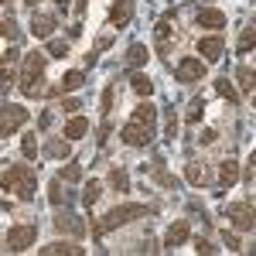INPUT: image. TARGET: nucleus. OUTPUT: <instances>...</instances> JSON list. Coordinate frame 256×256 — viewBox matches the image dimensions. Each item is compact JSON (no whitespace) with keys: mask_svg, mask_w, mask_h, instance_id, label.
Returning a JSON list of instances; mask_svg holds the SVG:
<instances>
[{"mask_svg":"<svg viewBox=\"0 0 256 256\" xmlns=\"http://www.w3.org/2000/svg\"><path fill=\"white\" fill-rule=\"evenodd\" d=\"M147 216V208L144 205H116V208H110L106 216H102V222H96L92 226V232H110V229H116V226H123V222H130V218H140Z\"/></svg>","mask_w":256,"mask_h":256,"instance_id":"3","label":"nucleus"},{"mask_svg":"<svg viewBox=\"0 0 256 256\" xmlns=\"http://www.w3.org/2000/svg\"><path fill=\"white\" fill-rule=\"evenodd\" d=\"M202 110H205V102L195 99V106H192V113H188V123H198V120H202Z\"/></svg>","mask_w":256,"mask_h":256,"instance_id":"32","label":"nucleus"},{"mask_svg":"<svg viewBox=\"0 0 256 256\" xmlns=\"http://www.w3.org/2000/svg\"><path fill=\"white\" fill-rule=\"evenodd\" d=\"M168 34H171V24H168V20H160V24H158V38H160V44H168Z\"/></svg>","mask_w":256,"mask_h":256,"instance_id":"34","label":"nucleus"},{"mask_svg":"<svg viewBox=\"0 0 256 256\" xmlns=\"http://www.w3.org/2000/svg\"><path fill=\"white\" fill-rule=\"evenodd\" d=\"M48 55L65 58V55H68V41H65V38H48Z\"/></svg>","mask_w":256,"mask_h":256,"instance_id":"22","label":"nucleus"},{"mask_svg":"<svg viewBox=\"0 0 256 256\" xmlns=\"http://www.w3.org/2000/svg\"><path fill=\"white\" fill-rule=\"evenodd\" d=\"M34 239H38V229H34V226H10L7 236H4V242H7L10 253H24L28 246H34Z\"/></svg>","mask_w":256,"mask_h":256,"instance_id":"4","label":"nucleus"},{"mask_svg":"<svg viewBox=\"0 0 256 256\" xmlns=\"http://www.w3.org/2000/svg\"><path fill=\"white\" fill-rule=\"evenodd\" d=\"M130 120H140V123H147V126H154V120H158V110L150 106V102H140L137 110H134V116Z\"/></svg>","mask_w":256,"mask_h":256,"instance_id":"15","label":"nucleus"},{"mask_svg":"<svg viewBox=\"0 0 256 256\" xmlns=\"http://www.w3.org/2000/svg\"><path fill=\"white\" fill-rule=\"evenodd\" d=\"M99 195H102V192H99V181H89V184H86V192H82V202L92 208V205L99 202Z\"/></svg>","mask_w":256,"mask_h":256,"instance_id":"25","label":"nucleus"},{"mask_svg":"<svg viewBox=\"0 0 256 256\" xmlns=\"http://www.w3.org/2000/svg\"><path fill=\"white\" fill-rule=\"evenodd\" d=\"M41 253H44V256H52V253H72V256H82V246H72V242H52V246H44Z\"/></svg>","mask_w":256,"mask_h":256,"instance_id":"20","label":"nucleus"},{"mask_svg":"<svg viewBox=\"0 0 256 256\" xmlns=\"http://www.w3.org/2000/svg\"><path fill=\"white\" fill-rule=\"evenodd\" d=\"M174 76H178V82H198L205 76V58H181Z\"/></svg>","mask_w":256,"mask_h":256,"instance_id":"7","label":"nucleus"},{"mask_svg":"<svg viewBox=\"0 0 256 256\" xmlns=\"http://www.w3.org/2000/svg\"><path fill=\"white\" fill-rule=\"evenodd\" d=\"M24 120H28V110L24 106H4V120H0V137H10L14 130L24 126Z\"/></svg>","mask_w":256,"mask_h":256,"instance_id":"6","label":"nucleus"},{"mask_svg":"<svg viewBox=\"0 0 256 256\" xmlns=\"http://www.w3.org/2000/svg\"><path fill=\"white\" fill-rule=\"evenodd\" d=\"M20 150H24V158H38V140H34V134H28V137L20 140Z\"/></svg>","mask_w":256,"mask_h":256,"instance_id":"29","label":"nucleus"},{"mask_svg":"<svg viewBox=\"0 0 256 256\" xmlns=\"http://www.w3.org/2000/svg\"><path fill=\"white\" fill-rule=\"evenodd\" d=\"M195 24L198 28H226V14L216 10V7H202L195 14Z\"/></svg>","mask_w":256,"mask_h":256,"instance_id":"11","label":"nucleus"},{"mask_svg":"<svg viewBox=\"0 0 256 256\" xmlns=\"http://www.w3.org/2000/svg\"><path fill=\"white\" fill-rule=\"evenodd\" d=\"M226 246H229V253H239V250H242V242H239L236 236H229V232H226Z\"/></svg>","mask_w":256,"mask_h":256,"instance_id":"35","label":"nucleus"},{"mask_svg":"<svg viewBox=\"0 0 256 256\" xmlns=\"http://www.w3.org/2000/svg\"><path fill=\"white\" fill-rule=\"evenodd\" d=\"M253 106H256V96H253Z\"/></svg>","mask_w":256,"mask_h":256,"instance_id":"40","label":"nucleus"},{"mask_svg":"<svg viewBox=\"0 0 256 256\" xmlns=\"http://www.w3.org/2000/svg\"><path fill=\"white\" fill-rule=\"evenodd\" d=\"M158 181H160V184H168V188H171V184H174V178L168 174V171H158Z\"/></svg>","mask_w":256,"mask_h":256,"instance_id":"37","label":"nucleus"},{"mask_svg":"<svg viewBox=\"0 0 256 256\" xmlns=\"http://www.w3.org/2000/svg\"><path fill=\"white\" fill-rule=\"evenodd\" d=\"M236 48H239V52H253V48H256V31H253V28H250V31H242V34H239Z\"/></svg>","mask_w":256,"mask_h":256,"instance_id":"27","label":"nucleus"},{"mask_svg":"<svg viewBox=\"0 0 256 256\" xmlns=\"http://www.w3.org/2000/svg\"><path fill=\"white\" fill-rule=\"evenodd\" d=\"M222 52H226V41L218 38V34H208V38L198 41V55L205 62H218L222 58Z\"/></svg>","mask_w":256,"mask_h":256,"instance_id":"9","label":"nucleus"},{"mask_svg":"<svg viewBox=\"0 0 256 256\" xmlns=\"http://www.w3.org/2000/svg\"><path fill=\"white\" fill-rule=\"evenodd\" d=\"M188 181H192V184H202V181H205V168H202V164H188Z\"/></svg>","mask_w":256,"mask_h":256,"instance_id":"31","label":"nucleus"},{"mask_svg":"<svg viewBox=\"0 0 256 256\" xmlns=\"http://www.w3.org/2000/svg\"><path fill=\"white\" fill-rule=\"evenodd\" d=\"M82 82H86V76H82V72H65V76H62V82H58V89H62V92H76Z\"/></svg>","mask_w":256,"mask_h":256,"instance_id":"16","label":"nucleus"},{"mask_svg":"<svg viewBox=\"0 0 256 256\" xmlns=\"http://www.w3.org/2000/svg\"><path fill=\"white\" fill-rule=\"evenodd\" d=\"M184 239H188V222H184V218H178L174 226L164 232V246H168V250H174V246H181Z\"/></svg>","mask_w":256,"mask_h":256,"instance_id":"12","label":"nucleus"},{"mask_svg":"<svg viewBox=\"0 0 256 256\" xmlns=\"http://www.w3.org/2000/svg\"><path fill=\"white\" fill-rule=\"evenodd\" d=\"M236 181H239V164L236 160H222V164H218V184L229 188V184H236Z\"/></svg>","mask_w":256,"mask_h":256,"instance_id":"13","label":"nucleus"},{"mask_svg":"<svg viewBox=\"0 0 256 256\" xmlns=\"http://www.w3.org/2000/svg\"><path fill=\"white\" fill-rule=\"evenodd\" d=\"M250 164H253V168H256V150H253V154H250Z\"/></svg>","mask_w":256,"mask_h":256,"instance_id":"38","label":"nucleus"},{"mask_svg":"<svg viewBox=\"0 0 256 256\" xmlns=\"http://www.w3.org/2000/svg\"><path fill=\"white\" fill-rule=\"evenodd\" d=\"M130 86H134V92H137V96H150V89H154V82L147 79L144 72H134V79H130Z\"/></svg>","mask_w":256,"mask_h":256,"instance_id":"19","label":"nucleus"},{"mask_svg":"<svg viewBox=\"0 0 256 256\" xmlns=\"http://www.w3.org/2000/svg\"><path fill=\"white\" fill-rule=\"evenodd\" d=\"M28 4H38V0H28Z\"/></svg>","mask_w":256,"mask_h":256,"instance_id":"39","label":"nucleus"},{"mask_svg":"<svg viewBox=\"0 0 256 256\" xmlns=\"http://www.w3.org/2000/svg\"><path fill=\"white\" fill-rule=\"evenodd\" d=\"M86 134H89V120L86 116H72L65 123V137L68 140H79V137H86Z\"/></svg>","mask_w":256,"mask_h":256,"instance_id":"14","label":"nucleus"},{"mask_svg":"<svg viewBox=\"0 0 256 256\" xmlns=\"http://www.w3.org/2000/svg\"><path fill=\"white\" fill-rule=\"evenodd\" d=\"M216 89H218V96H226L229 102H239V92H236V86H232L229 79H218V82H216Z\"/></svg>","mask_w":256,"mask_h":256,"instance_id":"23","label":"nucleus"},{"mask_svg":"<svg viewBox=\"0 0 256 256\" xmlns=\"http://www.w3.org/2000/svg\"><path fill=\"white\" fill-rule=\"evenodd\" d=\"M55 28H58V18L55 14H34L31 18V34L34 38H52Z\"/></svg>","mask_w":256,"mask_h":256,"instance_id":"10","label":"nucleus"},{"mask_svg":"<svg viewBox=\"0 0 256 256\" xmlns=\"http://www.w3.org/2000/svg\"><path fill=\"white\" fill-rule=\"evenodd\" d=\"M126 62H130V65H144V62H147V48H144V44H130Z\"/></svg>","mask_w":256,"mask_h":256,"instance_id":"26","label":"nucleus"},{"mask_svg":"<svg viewBox=\"0 0 256 256\" xmlns=\"http://www.w3.org/2000/svg\"><path fill=\"white\" fill-rule=\"evenodd\" d=\"M229 218H232V226H236L239 232H246V229H253V222H256L253 208H250L246 202H232V205H229Z\"/></svg>","mask_w":256,"mask_h":256,"instance_id":"8","label":"nucleus"},{"mask_svg":"<svg viewBox=\"0 0 256 256\" xmlns=\"http://www.w3.org/2000/svg\"><path fill=\"white\" fill-rule=\"evenodd\" d=\"M68 150H72V147H68V137L65 140H48V144H44V154H48V158H68Z\"/></svg>","mask_w":256,"mask_h":256,"instance_id":"17","label":"nucleus"},{"mask_svg":"<svg viewBox=\"0 0 256 256\" xmlns=\"http://www.w3.org/2000/svg\"><path fill=\"white\" fill-rule=\"evenodd\" d=\"M79 178H82V168H79V164H68V168H62V181H72V184H76Z\"/></svg>","mask_w":256,"mask_h":256,"instance_id":"30","label":"nucleus"},{"mask_svg":"<svg viewBox=\"0 0 256 256\" xmlns=\"http://www.w3.org/2000/svg\"><path fill=\"white\" fill-rule=\"evenodd\" d=\"M48 198H52V205H62V202H65V192H62V178H55V181L48 184Z\"/></svg>","mask_w":256,"mask_h":256,"instance_id":"28","label":"nucleus"},{"mask_svg":"<svg viewBox=\"0 0 256 256\" xmlns=\"http://www.w3.org/2000/svg\"><path fill=\"white\" fill-rule=\"evenodd\" d=\"M62 110H65V113H76V110H82V106H79V99H65Z\"/></svg>","mask_w":256,"mask_h":256,"instance_id":"36","label":"nucleus"},{"mask_svg":"<svg viewBox=\"0 0 256 256\" xmlns=\"http://www.w3.org/2000/svg\"><path fill=\"white\" fill-rule=\"evenodd\" d=\"M120 137H123V144H130V147H147L150 137H154V126H147V123H140V120H130V123L120 130Z\"/></svg>","mask_w":256,"mask_h":256,"instance_id":"5","label":"nucleus"},{"mask_svg":"<svg viewBox=\"0 0 256 256\" xmlns=\"http://www.w3.org/2000/svg\"><path fill=\"white\" fill-rule=\"evenodd\" d=\"M41 76H44V55L41 52H31L28 58H24V72H20V92L24 96H41L44 92V86H41Z\"/></svg>","mask_w":256,"mask_h":256,"instance_id":"2","label":"nucleus"},{"mask_svg":"<svg viewBox=\"0 0 256 256\" xmlns=\"http://www.w3.org/2000/svg\"><path fill=\"white\" fill-rule=\"evenodd\" d=\"M195 250H198V253H216V246H212L208 239H202V236L195 239Z\"/></svg>","mask_w":256,"mask_h":256,"instance_id":"33","label":"nucleus"},{"mask_svg":"<svg viewBox=\"0 0 256 256\" xmlns=\"http://www.w3.org/2000/svg\"><path fill=\"white\" fill-rule=\"evenodd\" d=\"M4 192H14L20 202H31L34 192H38L34 168H28V164H7L4 168Z\"/></svg>","mask_w":256,"mask_h":256,"instance_id":"1","label":"nucleus"},{"mask_svg":"<svg viewBox=\"0 0 256 256\" xmlns=\"http://www.w3.org/2000/svg\"><path fill=\"white\" fill-rule=\"evenodd\" d=\"M236 82H239V89H242V92H253V89H256V72L242 65V68L236 72Z\"/></svg>","mask_w":256,"mask_h":256,"instance_id":"18","label":"nucleus"},{"mask_svg":"<svg viewBox=\"0 0 256 256\" xmlns=\"http://www.w3.org/2000/svg\"><path fill=\"white\" fill-rule=\"evenodd\" d=\"M110 184H113L116 192H126V184H130L126 171H123V168H113V171H110Z\"/></svg>","mask_w":256,"mask_h":256,"instance_id":"24","label":"nucleus"},{"mask_svg":"<svg viewBox=\"0 0 256 256\" xmlns=\"http://www.w3.org/2000/svg\"><path fill=\"white\" fill-rule=\"evenodd\" d=\"M110 20H113V24H123V20H130V0H120V4H113V10H110Z\"/></svg>","mask_w":256,"mask_h":256,"instance_id":"21","label":"nucleus"}]
</instances>
